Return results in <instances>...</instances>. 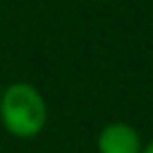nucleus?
Listing matches in <instances>:
<instances>
[{"mask_svg":"<svg viewBox=\"0 0 153 153\" xmlns=\"http://www.w3.org/2000/svg\"><path fill=\"white\" fill-rule=\"evenodd\" d=\"M50 108L43 92L29 81H14L0 92V124L11 137L34 140L45 131Z\"/></svg>","mask_w":153,"mask_h":153,"instance_id":"1","label":"nucleus"},{"mask_svg":"<svg viewBox=\"0 0 153 153\" xmlns=\"http://www.w3.org/2000/svg\"><path fill=\"white\" fill-rule=\"evenodd\" d=\"M137 128L126 122H110L97 135V153H142Z\"/></svg>","mask_w":153,"mask_h":153,"instance_id":"2","label":"nucleus"},{"mask_svg":"<svg viewBox=\"0 0 153 153\" xmlns=\"http://www.w3.org/2000/svg\"><path fill=\"white\" fill-rule=\"evenodd\" d=\"M142 153H153V140L146 144V146H142Z\"/></svg>","mask_w":153,"mask_h":153,"instance_id":"3","label":"nucleus"},{"mask_svg":"<svg viewBox=\"0 0 153 153\" xmlns=\"http://www.w3.org/2000/svg\"><path fill=\"white\" fill-rule=\"evenodd\" d=\"M151 61H153V50H151Z\"/></svg>","mask_w":153,"mask_h":153,"instance_id":"4","label":"nucleus"},{"mask_svg":"<svg viewBox=\"0 0 153 153\" xmlns=\"http://www.w3.org/2000/svg\"><path fill=\"white\" fill-rule=\"evenodd\" d=\"M0 92H2V88H0Z\"/></svg>","mask_w":153,"mask_h":153,"instance_id":"5","label":"nucleus"},{"mask_svg":"<svg viewBox=\"0 0 153 153\" xmlns=\"http://www.w3.org/2000/svg\"><path fill=\"white\" fill-rule=\"evenodd\" d=\"M101 2H104V0H101Z\"/></svg>","mask_w":153,"mask_h":153,"instance_id":"6","label":"nucleus"}]
</instances>
